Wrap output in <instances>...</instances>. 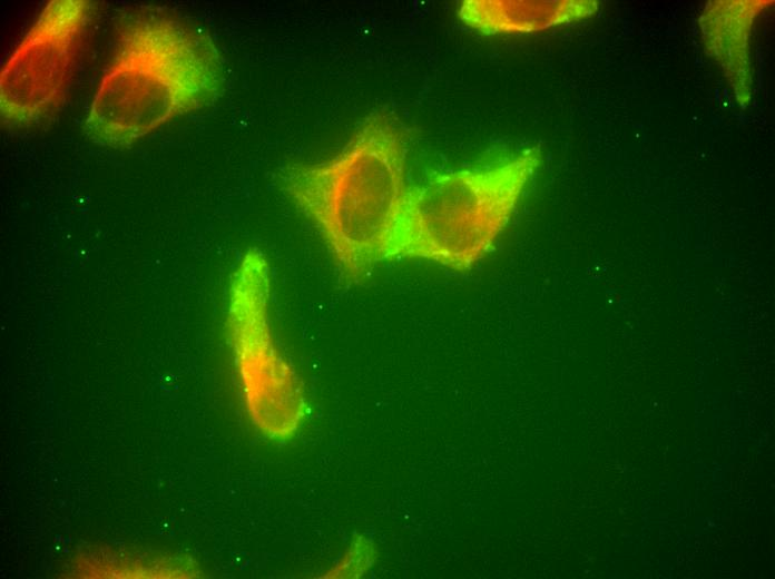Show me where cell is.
<instances>
[{"label":"cell","instance_id":"1","mask_svg":"<svg viewBox=\"0 0 775 579\" xmlns=\"http://www.w3.org/2000/svg\"><path fill=\"white\" fill-rule=\"evenodd\" d=\"M408 147L401 120L374 110L332 159L292 163L276 173L279 189L314 223L350 283L386 261L409 187Z\"/></svg>","mask_w":775,"mask_h":579},{"label":"cell","instance_id":"2","mask_svg":"<svg viewBox=\"0 0 775 579\" xmlns=\"http://www.w3.org/2000/svg\"><path fill=\"white\" fill-rule=\"evenodd\" d=\"M219 52L210 37L167 13L129 14L84 121L86 136L130 147L169 120L213 102L223 90Z\"/></svg>","mask_w":775,"mask_h":579},{"label":"cell","instance_id":"3","mask_svg":"<svg viewBox=\"0 0 775 579\" xmlns=\"http://www.w3.org/2000/svg\"><path fill=\"white\" fill-rule=\"evenodd\" d=\"M539 164V149L528 148L409 186L386 261L422 259L470 271L493 248Z\"/></svg>","mask_w":775,"mask_h":579},{"label":"cell","instance_id":"4","mask_svg":"<svg viewBox=\"0 0 775 579\" xmlns=\"http://www.w3.org/2000/svg\"><path fill=\"white\" fill-rule=\"evenodd\" d=\"M269 298V262L251 247L232 276L227 327L252 421L268 438L285 440L303 423L307 404L300 376L275 345Z\"/></svg>","mask_w":775,"mask_h":579},{"label":"cell","instance_id":"5","mask_svg":"<svg viewBox=\"0 0 775 579\" xmlns=\"http://www.w3.org/2000/svg\"><path fill=\"white\" fill-rule=\"evenodd\" d=\"M94 7L88 0H52L43 7L0 73V115L7 126L37 127L62 108Z\"/></svg>","mask_w":775,"mask_h":579},{"label":"cell","instance_id":"6","mask_svg":"<svg viewBox=\"0 0 775 579\" xmlns=\"http://www.w3.org/2000/svg\"><path fill=\"white\" fill-rule=\"evenodd\" d=\"M597 9L598 3L591 0H464L457 16L484 36L523 35L586 19Z\"/></svg>","mask_w":775,"mask_h":579},{"label":"cell","instance_id":"7","mask_svg":"<svg viewBox=\"0 0 775 579\" xmlns=\"http://www.w3.org/2000/svg\"><path fill=\"white\" fill-rule=\"evenodd\" d=\"M710 7L714 11L705 13L703 22L706 48L718 60L725 72L733 79V86H740L742 104L747 102L751 84L748 37L752 22L757 12L765 7L762 1H723Z\"/></svg>","mask_w":775,"mask_h":579},{"label":"cell","instance_id":"8","mask_svg":"<svg viewBox=\"0 0 775 579\" xmlns=\"http://www.w3.org/2000/svg\"><path fill=\"white\" fill-rule=\"evenodd\" d=\"M376 557L374 542L363 534H356L334 569L333 577L360 578L374 566Z\"/></svg>","mask_w":775,"mask_h":579}]
</instances>
